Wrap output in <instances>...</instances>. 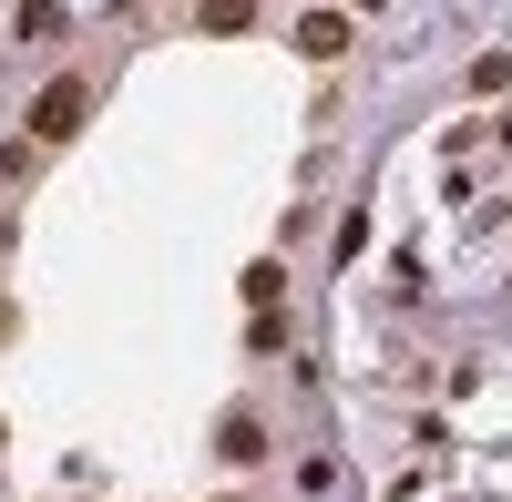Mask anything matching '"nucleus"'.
<instances>
[{"mask_svg": "<svg viewBox=\"0 0 512 502\" xmlns=\"http://www.w3.org/2000/svg\"><path fill=\"white\" fill-rule=\"evenodd\" d=\"M82 113H93V82H52V93H41L31 103V144H62V134H82Z\"/></svg>", "mask_w": 512, "mask_h": 502, "instance_id": "nucleus-1", "label": "nucleus"}, {"mask_svg": "<svg viewBox=\"0 0 512 502\" xmlns=\"http://www.w3.org/2000/svg\"><path fill=\"white\" fill-rule=\"evenodd\" d=\"M297 52L338 62V52H349V21H338V11H308V21H297Z\"/></svg>", "mask_w": 512, "mask_h": 502, "instance_id": "nucleus-2", "label": "nucleus"}, {"mask_svg": "<svg viewBox=\"0 0 512 502\" xmlns=\"http://www.w3.org/2000/svg\"><path fill=\"white\" fill-rule=\"evenodd\" d=\"M216 451H226V462H256V451H267V431H256V421H226Z\"/></svg>", "mask_w": 512, "mask_h": 502, "instance_id": "nucleus-3", "label": "nucleus"}, {"mask_svg": "<svg viewBox=\"0 0 512 502\" xmlns=\"http://www.w3.org/2000/svg\"><path fill=\"white\" fill-rule=\"evenodd\" d=\"M256 21V0H205V31H246Z\"/></svg>", "mask_w": 512, "mask_h": 502, "instance_id": "nucleus-4", "label": "nucleus"}]
</instances>
